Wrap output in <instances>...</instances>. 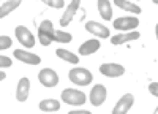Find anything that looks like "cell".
Here are the masks:
<instances>
[{
    "label": "cell",
    "instance_id": "1",
    "mask_svg": "<svg viewBox=\"0 0 158 114\" xmlns=\"http://www.w3.org/2000/svg\"><path fill=\"white\" fill-rule=\"evenodd\" d=\"M38 40L43 46H49L52 41H56V30L52 21L46 19L38 25Z\"/></svg>",
    "mask_w": 158,
    "mask_h": 114
},
{
    "label": "cell",
    "instance_id": "2",
    "mask_svg": "<svg viewBox=\"0 0 158 114\" xmlns=\"http://www.w3.org/2000/svg\"><path fill=\"white\" fill-rule=\"evenodd\" d=\"M68 79L76 86H89V84H92V81H94V76H92V73L87 68L74 67L68 73Z\"/></svg>",
    "mask_w": 158,
    "mask_h": 114
},
{
    "label": "cell",
    "instance_id": "3",
    "mask_svg": "<svg viewBox=\"0 0 158 114\" xmlns=\"http://www.w3.org/2000/svg\"><path fill=\"white\" fill-rule=\"evenodd\" d=\"M62 101H65L67 105H73V106H79L85 103V94L76 89H65L60 94Z\"/></svg>",
    "mask_w": 158,
    "mask_h": 114
},
{
    "label": "cell",
    "instance_id": "4",
    "mask_svg": "<svg viewBox=\"0 0 158 114\" xmlns=\"http://www.w3.org/2000/svg\"><path fill=\"white\" fill-rule=\"evenodd\" d=\"M138 25H139V19L136 16H122V18L114 21V29L120 30L123 33L136 30Z\"/></svg>",
    "mask_w": 158,
    "mask_h": 114
},
{
    "label": "cell",
    "instance_id": "5",
    "mask_svg": "<svg viewBox=\"0 0 158 114\" xmlns=\"http://www.w3.org/2000/svg\"><path fill=\"white\" fill-rule=\"evenodd\" d=\"M38 81L44 87H56L59 84V74L52 68H43L38 73Z\"/></svg>",
    "mask_w": 158,
    "mask_h": 114
},
{
    "label": "cell",
    "instance_id": "6",
    "mask_svg": "<svg viewBox=\"0 0 158 114\" xmlns=\"http://www.w3.org/2000/svg\"><path fill=\"white\" fill-rule=\"evenodd\" d=\"M15 33H16L18 41L24 48H33L35 46V36H33V33L27 27H24V25H18V27L15 29Z\"/></svg>",
    "mask_w": 158,
    "mask_h": 114
},
{
    "label": "cell",
    "instance_id": "7",
    "mask_svg": "<svg viewBox=\"0 0 158 114\" xmlns=\"http://www.w3.org/2000/svg\"><path fill=\"white\" fill-rule=\"evenodd\" d=\"M133 103H135V97H133V94H125V95H122L120 100H118L117 103L114 105V108H112V114H127V112L131 109Z\"/></svg>",
    "mask_w": 158,
    "mask_h": 114
},
{
    "label": "cell",
    "instance_id": "8",
    "mask_svg": "<svg viewBox=\"0 0 158 114\" xmlns=\"http://www.w3.org/2000/svg\"><path fill=\"white\" fill-rule=\"evenodd\" d=\"M106 97H108V91L103 84H95L94 89L90 91V103L94 106H101L104 101H106Z\"/></svg>",
    "mask_w": 158,
    "mask_h": 114
},
{
    "label": "cell",
    "instance_id": "9",
    "mask_svg": "<svg viewBox=\"0 0 158 114\" xmlns=\"http://www.w3.org/2000/svg\"><path fill=\"white\" fill-rule=\"evenodd\" d=\"M85 30L92 35H95L97 38H109V29L106 25H103L100 22H95V21H87L85 22Z\"/></svg>",
    "mask_w": 158,
    "mask_h": 114
},
{
    "label": "cell",
    "instance_id": "10",
    "mask_svg": "<svg viewBox=\"0 0 158 114\" xmlns=\"http://www.w3.org/2000/svg\"><path fill=\"white\" fill-rule=\"evenodd\" d=\"M19 62L22 63H27V65H38V63H41V57L33 54V53H29V51H22V49H16L15 53H13Z\"/></svg>",
    "mask_w": 158,
    "mask_h": 114
},
{
    "label": "cell",
    "instance_id": "11",
    "mask_svg": "<svg viewBox=\"0 0 158 114\" xmlns=\"http://www.w3.org/2000/svg\"><path fill=\"white\" fill-rule=\"evenodd\" d=\"M100 73L103 76H108V78H118V76H122L125 73V68L122 65H118V63H103L100 67Z\"/></svg>",
    "mask_w": 158,
    "mask_h": 114
},
{
    "label": "cell",
    "instance_id": "12",
    "mask_svg": "<svg viewBox=\"0 0 158 114\" xmlns=\"http://www.w3.org/2000/svg\"><path fill=\"white\" fill-rule=\"evenodd\" d=\"M141 38V33L138 30H133V32H127V33H117L114 36H111V43L114 46H118V44H125L128 41H135Z\"/></svg>",
    "mask_w": 158,
    "mask_h": 114
},
{
    "label": "cell",
    "instance_id": "13",
    "mask_svg": "<svg viewBox=\"0 0 158 114\" xmlns=\"http://www.w3.org/2000/svg\"><path fill=\"white\" fill-rule=\"evenodd\" d=\"M29 94H30V81L29 78H21L18 86H16V100L18 101H27L29 98Z\"/></svg>",
    "mask_w": 158,
    "mask_h": 114
},
{
    "label": "cell",
    "instance_id": "14",
    "mask_svg": "<svg viewBox=\"0 0 158 114\" xmlns=\"http://www.w3.org/2000/svg\"><path fill=\"white\" fill-rule=\"evenodd\" d=\"M79 0H73V2L67 6V10H65V13L62 15V18H60V25H68L71 21H73V18H74V15H76V11L79 10Z\"/></svg>",
    "mask_w": 158,
    "mask_h": 114
},
{
    "label": "cell",
    "instance_id": "15",
    "mask_svg": "<svg viewBox=\"0 0 158 114\" xmlns=\"http://www.w3.org/2000/svg\"><path fill=\"white\" fill-rule=\"evenodd\" d=\"M98 49H100V40L98 38H94V40H89V41H85L79 46V54L81 56H90V54L97 53Z\"/></svg>",
    "mask_w": 158,
    "mask_h": 114
},
{
    "label": "cell",
    "instance_id": "16",
    "mask_svg": "<svg viewBox=\"0 0 158 114\" xmlns=\"http://www.w3.org/2000/svg\"><path fill=\"white\" fill-rule=\"evenodd\" d=\"M97 6H98L100 16L104 21H111L112 19V8H111V2H109V0H98Z\"/></svg>",
    "mask_w": 158,
    "mask_h": 114
},
{
    "label": "cell",
    "instance_id": "17",
    "mask_svg": "<svg viewBox=\"0 0 158 114\" xmlns=\"http://www.w3.org/2000/svg\"><path fill=\"white\" fill-rule=\"evenodd\" d=\"M38 108L44 111V112H54V111H59L60 109V101L54 100V98H48V100H43L38 103Z\"/></svg>",
    "mask_w": 158,
    "mask_h": 114
},
{
    "label": "cell",
    "instance_id": "18",
    "mask_svg": "<svg viewBox=\"0 0 158 114\" xmlns=\"http://www.w3.org/2000/svg\"><path fill=\"white\" fill-rule=\"evenodd\" d=\"M56 56H57L59 59L65 60V62H68V63H73V65L79 63V56L73 54L71 51H67V49H63V48H60V49L56 51Z\"/></svg>",
    "mask_w": 158,
    "mask_h": 114
},
{
    "label": "cell",
    "instance_id": "19",
    "mask_svg": "<svg viewBox=\"0 0 158 114\" xmlns=\"http://www.w3.org/2000/svg\"><path fill=\"white\" fill-rule=\"evenodd\" d=\"M114 3L118 6V8H122L128 13H133V15H139L141 13V6L133 3V2H128V0H114Z\"/></svg>",
    "mask_w": 158,
    "mask_h": 114
},
{
    "label": "cell",
    "instance_id": "20",
    "mask_svg": "<svg viewBox=\"0 0 158 114\" xmlns=\"http://www.w3.org/2000/svg\"><path fill=\"white\" fill-rule=\"evenodd\" d=\"M19 5H21V0H6V2L2 3V6H0V18L8 16L10 13L13 10H16Z\"/></svg>",
    "mask_w": 158,
    "mask_h": 114
},
{
    "label": "cell",
    "instance_id": "21",
    "mask_svg": "<svg viewBox=\"0 0 158 114\" xmlns=\"http://www.w3.org/2000/svg\"><path fill=\"white\" fill-rule=\"evenodd\" d=\"M71 40H73L71 33L63 32V30H56V41H59V43H70Z\"/></svg>",
    "mask_w": 158,
    "mask_h": 114
},
{
    "label": "cell",
    "instance_id": "22",
    "mask_svg": "<svg viewBox=\"0 0 158 114\" xmlns=\"http://www.w3.org/2000/svg\"><path fill=\"white\" fill-rule=\"evenodd\" d=\"M11 44H13V40L8 35H2V36H0V51H5V49L11 48Z\"/></svg>",
    "mask_w": 158,
    "mask_h": 114
},
{
    "label": "cell",
    "instance_id": "23",
    "mask_svg": "<svg viewBox=\"0 0 158 114\" xmlns=\"http://www.w3.org/2000/svg\"><path fill=\"white\" fill-rule=\"evenodd\" d=\"M44 2V5H48V6H52V8H63L65 6V2L63 0H43Z\"/></svg>",
    "mask_w": 158,
    "mask_h": 114
},
{
    "label": "cell",
    "instance_id": "24",
    "mask_svg": "<svg viewBox=\"0 0 158 114\" xmlns=\"http://www.w3.org/2000/svg\"><path fill=\"white\" fill-rule=\"evenodd\" d=\"M0 65H2V68H8V67L13 65V62H11V59L6 57V56H0Z\"/></svg>",
    "mask_w": 158,
    "mask_h": 114
},
{
    "label": "cell",
    "instance_id": "25",
    "mask_svg": "<svg viewBox=\"0 0 158 114\" xmlns=\"http://www.w3.org/2000/svg\"><path fill=\"white\" fill-rule=\"evenodd\" d=\"M149 92H150L153 97L158 98V82H150V84H149Z\"/></svg>",
    "mask_w": 158,
    "mask_h": 114
},
{
    "label": "cell",
    "instance_id": "26",
    "mask_svg": "<svg viewBox=\"0 0 158 114\" xmlns=\"http://www.w3.org/2000/svg\"><path fill=\"white\" fill-rule=\"evenodd\" d=\"M68 114H92V112L85 111V109H74V111H70Z\"/></svg>",
    "mask_w": 158,
    "mask_h": 114
},
{
    "label": "cell",
    "instance_id": "27",
    "mask_svg": "<svg viewBox=\"0 0 158 114\" xmlns=\"http://www.w3.org/2000/svg\"><path fill=\"white\" fill-rule=\"evenodd\" d=\"M3 79H5V71L0 73V81H3Z\"/></svg>",
    "mask_w": 158,
    "mask_h": 114
},
{
    "label": "cell",
    "instance_id": "28",
    "mask_svg": "<svg viewBox=\"0 0 158 114\" xmlns=\"http://www.w3.org/2000/svg\"><path fill=\"white\" fill-rule=\"evenodd\" d=\"M155 35H156V40H158V24L155 25Z\"/></svg>",
    "mask_w": 158,
    "mask_h": 114
},
{
    "label": "cell",
    "instance_id": "29",
    "mask_svg": "<svg viewBox=\"0 0 158 114\" xmlns=\"http://www.w3.org/2000/svg\"><path fill=\"white\" fill-rule=\"evenodd\" d=\"M153 114H158V106H156V109L153 111Z\"/></svg>",
    "mask_w": 158,
    "mask_h": 114
}]
</instances>
